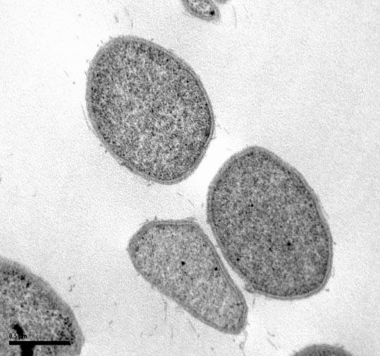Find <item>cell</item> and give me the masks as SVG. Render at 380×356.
Segmentation results:
<instances>
[{"label": "cell", "mask_w": 380, "mask_h": 356, "mask_svg": "<svg viewBox=\"0 0 380 356\" xmlns=\"http://www.w3.org/2000/svg\"><path fill=\"white\" fill-rule=\"evenodd\" d=\"M206 213L221 253L253 292L294 301L328 283L333 242L321 202L271 150L251 146L231 155L209 185Z\"/></svg>", "instance_id": "obj_1"}, {"label": "cell", "mask_w": 380, "mask_h": 356, "mask_svg": "<svg viewBox=\"0 0 380 356\" xmlns=\"http://www.w3.org/2000/svg\"><path fill=\"white\" fill-rule=\"evenodd\" d=\"M86 109L94 134L123 167L154 183L191 176L212 140L213 108L192 68L134 35L115 37L88 69Z\"/></svg>", "instance_id": "obj_2"}, {"label": "cell", "mask_w": 380, "mask_h": 356, "mask_svg": "<svg viewBox=\"0 0 380 356\" xmlns=\"http://www.w3.org/2000/svg\"><path fill=\"white\" fill-rule=\"evenodd\" d=\"M127 251L147 283L195 319L228 335L245 329V296L195 220H149L131 237Z\"/></svg>", "instance_id": "obj_3"}, {"label": "cell", "mask_w": 380, "mask_h": 356, "mask_svg": "<svg viewBox=\"0 0 380 356\" xmlns=\"http://www.w3.org/2000/svg\"><path fill=\"white\" fill-rule=\"evenodd\" d=\"M1 356H74L83 335L76 318L55 290L19 263L1 258Z\"/></svg>", "instance_id": "obj_4"}, {"label": "cell", "mask_w": 380, "mask_h": 356, "mask_svg": "<svg viewBox=\"0 0 380 356\" xmlns=\"http://www.w3.org/2000/svg\"><path fill=\"white\" fill-rule=\"evenodd\" d=\"M185 10L191 16L208 22H216L220 18L216 5L211 1H183Z\"/></svg>", "instance_id": "obj_5"}, {"label": "cell", "mask_w": 380, "mask_h": 356, "mask_svg": "<svg viewBox=\"0 0 380 356\" xmlns=\"http://www.w3.org/2000/svg\"><path fill=\"white\" fill-rule=\"evenodd\" d=\"M296 355H348L344 348L327 344H314L298 351Z\"/></svg>", "instance_id": "obj_6"}]
</instances>
